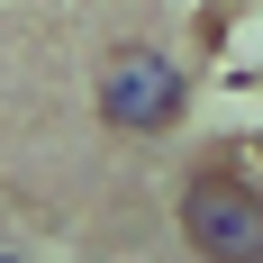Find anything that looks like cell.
Wrapping results in <instances>:
<instances>
[{
	"label": "cell",
	"mask_w": 263,
	"mask_h": 263,
	"mask_svg": "<svg viewBox=\"0 0 263 263\" xmlns=\"http://www.w3.org/2000/svg\"><path fill=\"white\" fill-rule=\"evenodd\" d=\"M91 100H100V118L118 136H173L182 109H191V82H182V64H173L163 46H109Z\"/></svg>",
	"instance_id": "obj_1"
},
{
	"label": "cell",
	"mask_w": 263,
	"mask_h": 263,
	"mask_svg": "<svg viewBox=\"0 0 263 263\" xmlns=\"http://www.w3.org/2000/svg\"><path fill=\"white\" fill-rule=\"evenodd\" d=\"M182 236L209 263H254L263 254V191L236 173H191L182 182Z\"/></svg>",
	"instance_id": "obj_2"
},
{
	"label": "cell",
	"mask_w": 263,
	"mask_h": 263,
	"mask_svg": "<svg viewBox=\"0 0 263 263\" xmlns=\"http://www.w3.org/2000/svg\"><path fill=\"white\" fill-rule=\"evenodd\" d=\"M254 263H263V254H254Z\"/></svg>",
	"instance_id": "obj_3"
}]
</instances>
